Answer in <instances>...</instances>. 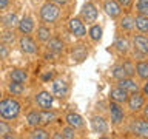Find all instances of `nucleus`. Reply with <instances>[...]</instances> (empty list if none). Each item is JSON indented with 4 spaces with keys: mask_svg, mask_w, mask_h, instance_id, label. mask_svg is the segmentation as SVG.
<instances>
[{
    "mask_svg": "<svg viewBox=\"0 0 148 139\" xmlns=\"http://www.w3.org/2000/svg\"><path fill=\"white\" fill-rule=\"evenodd\" d=\"M22 105L14 97H5L0 99V118L5 120H14L20 116Z\"/></svg>",
    "mask_w": 148,
    "mask_h": 139,
    "instance_id": "f257e3e1",
    "label": "nucleus"
},
{
    "mask_svg": "<svg viewBox=\"0 0 148 139\" xmlns=\"http://www.w3.org/2000/svg\"><path fill=\"white\" fill-rule=\"evenodd\" d=\"M39 16H40L42 23H45V25L56 23V22L59 20V17H60V6L48 0V2H45V3L40 6Z\"/></svg>",
    "mask_w": 148,
    "mask_h": 139,
    "instance_id": "f03ea898",
    "label": "nucleus"
},
{
    "mask_svg": "<svg viewBox=\"0 0 148 139\" xmlns=\"http://www.w3.org/2000/svg\"><path fill=\"white\" fill-rule=\"evenodd\" d=\"M51 93L57 99H65L69 94V85L62 77H56L51 81Z\"/></svg>",
    "mask_w": 148,
    "mask_h": 139,
    "instance_id": "7ed1b4c3",
    "label": "nucleus"
},
{
    "mask_svg": "<svg viewBox=\"0 0 148 139\" xmlns=\"http://www.w3.org/2000/svg\"><path fill=\"white\" fill-rule=\"evenodd\" d=\"M97 16H99V11H97V6L92 2H85L83 6L80 9V19L83 20V23L86 25H92L97 20Z\"/></svg>",
    "mask_w": 148,
    "mask_h": 139,
    "instance_id": "20e7f679",
    "label": "nucleus"
},
{
    "mask_svg": "<svg viewBox=\"0 0 148 139\" xmlns=\"http://www.w3.org/2000/svg\"><path fill=\"white\" fill-rule=\"evenodd\" d=\"M34 102L40 110H49V108H53L54 96H53V93H49L48 90H42L34 96Z\"/></svg>",
    "mask_w": 148,
    "mask_h": 139,
    "instance_id": "39448f33",
    "label": "nucleus"
},
{
    "mask_svg": "<svg viewBox=\"0 0 148 139\" xmlns=\"http://www.w3.org/2000/svg\"><path fill=\"white\" fill-rule=\"evenodd\" d=\"M127 107L130 111L136 113V111H140L142 107L145 105V96L142 94L140 91H134V93H130L128 94V99H127Z\"/></svg>",
    "mask_w": 148,
    "mask_h": 139,
    "instance_id": "423d86ee",
    "label": "nucleus"
},
{
    "mask_svg": "<svg viewBox=\"0 0 148 139\" xmlns=\"http://www.w3.org/2000/svg\"><path fill=\"white\" fill-rule=\"evenodd\" d=\"M68 30L74 37H77V39H82V37L86 36V26H85V23H83V20L80 17H71L69 19Z\"/></svg>",
    "mask_w": 148,
    "mask_h": 139,
    "instance_id": "0eeeda50",
    "label": "nucleus"
},
{
    "mask_svg": "<svg viewBox=\"0 0 148 139\" xmlns=\"http://www.w3.org/2000/svg\"><path fill=\"white\" fill-rule=\"evenodd\" d=\"M18 46H20V50L25 54H37L39 53L37 42L29 34H22V37L18 39Z\"/></svg>",
    "mask_w": 148,
    "mask_h": 139,
    "instance_id": "6e6552de",
    "label": "nucleus"
},
{
    "mask_svg": "<svg viewBox=\"0 0 148 139\" xmlns=\"http://www.w3.org/2000/svg\"><path fill=\"white\" fill-rule=\"evenodd\" d=\"M130 130L137 138H148V119H133Z\"/></svg>",
    "mask_w": 148,
    "mask_h": 139,
    "instance_id": "1a4fd4ad",
    "label": "nucleus"
},
{
    "mask_svg": "<svg viewBox=\"0 0 148 139\" xmlns=\"http://www.w3.org/2000/svg\"><path fill=\"white\" fill-rule=\"evenodd\" d=\"M131 43H133L134 51H137V53H140L143 56L148 54V36H145V34H134L133 39H131Z\"/></svg>",
    "mask_w": 148,
    "mask_h": 139,
    "instance_id": "9d476101",
    "label": "nucleus"
},
{
    "mask_svg": "<svg viewBox=\"0 0 148 139\" xmlns=\"http://www.w3.org/2000/svg\"><path fill=\"white\" fill-rule=\"evenodd\" d=\"M102 8H103L106 16L111 17V19H119L120 14H122V6H120L116 0H103Z\"/></svg>",
    "mask_w": 148,
    "mask_h": 139,
    "instance_id": "9b49d317",
    "label": "nucleus"
},
{
    "mask_svg": "<svg viewBox=\"0 0 148 139\" xmlns=\"http://www.w3.org/2000/svg\"><path fill=\"white\" fill-rule=\"evenodd\" d=\"M108 111H110V119H111V124L113 125H119L123 120L125 114H123V110H122V107H120V104L111 100V104L108 107Z\"/></svg>",
    "mask_w": 148,
    "mask_h": 139,
    "instance_id": "f8f14e48",
    "label": "nucleus"
},
{
    "mask_svg": "<svg viewBox=\"0 0 148 139\" xmlns=\"http://www.w3.org/2000/svg\"><path fill=\"white\" fill-rule=\"evenodd\" d=\"M91 128H92V131L97 133V134H105L108 131V122L105 120V118L96 114L91 118Z\"/></svg>",
    "mask_w": 148,
    "mask_h": 139,
    "instance_id": "ddd939ff",
    "label": "nucleus"
},
{
    "mask_svg": "<svg viewBox=\"0 0 148 139\" xmlns=\"http://www.w3.org/2000/svg\"><path fill=\"white\" fill-rule=\"evenodd\" d=\"M34 19H32L31 16H25L22 17L20 20H18L17 23V30L20 34H31L32 31H34Z\"/></svg>",
    "mask_w": 148,
    "mask_h": 139,
    "instance_id": "4468645a",
    "label": "nucleus"
},
{
    "mask_svg": "<svg viewBox=\"0 0 148 139\" xmlns=\"http://www.w3.org/2000/svg\"><path fill=\"white\" fill-rule=\"evenodd\" d=\"M117 87H120L122 90H125L130 94V93H134V91H140V85L134 81L133 77H123V79H120V81H117Z\"/></svg>",
    "mask_w": 148,
    "mask_h": 139,
    "instance_id": "2eb2a0df",
    "label": "nucleus"
},
{
    "mask_svg": "<svg viewBox=\"0 0 148 139\" xmlns=\"http://www.w3.org/2000/svg\"><path fill=\"white\" fill-rule=\"evenodd\" d=\"M65 122H66L68 125H71V127H74L76 130L85 127V120H83V118L79 113H74V111L66 113V116H65Z\"/></svg>",
    "mask_w": 148,
    "mask_h": 139,
    "instance_id": "dca6fc26",
    "label": "nucleus"
},
{
    "mask_svg": "<svg viewBox=\"0 0 148 139\" xmlns=\"http://www.w3.org/2000/svg\"><path fill=\"white\" fill-rule=\"evenodd\" d=\"M46 50L53 54H60L65 50V43L60 37H51V39L46 42Z\"/></svg>",
    "mask_w": 148,
    "mask_h": 139,
    "instance_id": "f3484780",
    "label": "nucleus"
},
{
    "mask_svg": "<svg viewBox=\"0 0 148 139\" xmlns=\"http://www.w3.org/2000/svg\"><path fill=\"white\" fill-rule=\"evenodd\" d=\"M110 99L113 100V102H117V104H125L128 99V93L122 90L120 87H114V88H111L110 90Z\"/></svg>",
    "mask_w": 148,
    "mask_h": 139,
    "instance_id": "a211bd4d",
    "label": "nucleus"
},
{
    "mask_svg": "<svg viewBox=\"0 0 148 139\" xmlns=\"http://www.w3.org/2000/svg\"><path fill=\"white\" fill-rule=\"evenodd\" d=\"M0 23H2L3 28H8V30H14L18 23V19H17V14L16 12H8V14H3L0 17Z\"/></svg>",
    "mask_w": 148,
    "mask_h": 139,
    "instance_id": "6ab92c4d",
    "label": "nucleus"
},
{
    "mask_svg": "<svg viewBox=\"0 0 148 139\" xmlns=\"http://www.w3.org/2000/svg\"><path fill=\"white\" fill-rule=\"evenodd\" d=\"M130 40L127 39L125 36H117L116 37V40H114V50L117 51L119 54H127L128 51H130Z\"/></svg>",
    "mask_w": 148,
    "mask_h": 139,
    "instance_id": "aec40b11",
    "label": "nucleus"
},
{
    "mask_svg": "<svg viewBox=\"0 0 148 139\" xmlns=\"http://www.w3.org/2000/svg\"><path fill=\"white\" fill-rule=\"evenodd\" d=\"M9 79L12 82H18V83H25L28 81V73L23 68H12L9 71Z\"/></svg>",
    "mask_w": 148,
    "mask_h": 139,
    "instance_id": "412c9836",
    "label": "nucleus"
},
{
    "mask_svg": "<svg viewBox=\"0 0 148 139\" xmlns=\"http://www.w3.org/2000/svg\"><path fill=\"white\" fill-rule=\"evenodd\" d=\"M36 36H37V40H39V42H42V43H46V42H48L51 37H53V31H51L49 26H46L45 23H43V25H40L39 28H37Z\"/></svg>",
    "mask_w": 148,
    "mask_h": 139,
    "instance_id": "4be33fe9",
    "label": "nucleus"
},
{
    "mask_svg": "<svg viewBox=\"0 0 148 139\" xmlns=\"http://www.w3.org/2000/svg\"><path fill=\"white\" fill-rule=\"evenodd\" d=\"M134 28L140 32V34H148V16H140L137 14L134 17Z\"/></svg>",
    "mask_w": 148,
    "mask_h": 139,
    "instance_id": "5701e85b",
    "label": "nucleus"
},
{
    "mask_svg": "<svg viewBox=\"0 0 148 139\" xmlns=\"http://www.w3.org/2000/svg\"><path fill=\"white\" fill-rule=\"evenodd\" d=\"M119 28L122 31L125 32H131L134 30V17L133 16H123V17H120V20H119Z\"/></svg>",
    "mask_w": 148,
    "mask_h": 139,
    "instance_id": "b1692460",
    "label": "nucleus"
},
{
    "mask_svg": "<svg viewBox=\"0 0 148 139\" xmlns=\"http://www.w3.org/2000/svg\"><path fill=\"white\" fill-rule=\"evenodd\" d=\"M28 138L29 139H48L51 138V134L46 131V128L39 125V127H32V130L28 133Z\"/></svg>",
    "mask_w": 148,
    "mask_h": 139,
    "instance_id": "393cba45",
    "label": "nucleus"
},
{
    "mask_svg": "<svg viewBox=\"0 0 148 139\" xmlns=\"http://www.w3.org/2000/svg\"><path fill=\"white\" fill-rule=\"evenodd\" d=\"M134 68H136V74L139 76V79L147 81L148 79V62L147 60H139V62L134 65Z\"/></svg>",
    "mask_w": 148,
    "mask_h": 139,
    "instance_id": "a878e982",
    "label": "nucleus"
},
{
    "mask_svg": "<svg viewBox=\"0 0 148 139\" xmlns=\"http://www.w3.org/2000/svg\"><path fill=\"white\" fill-rule=\"evenodd\" d=\"M26 124L29 125V127H39L40 125V110L37 111V110H31V111H28V114H26Z\"/></svg>",
    "mask_w": 148,
    "mask_h": 139,
    "instance_id": "bb28decb",
    "label": "nucleus"
},
{
    "mask_svg": "<svg viewBox=\"0 0 148 139\" xmlns=\"http://www.w3.org/2000/svg\"><path fill=\"white\" fill-rule=\"evenodd\" d=\"M12 133V127L8 124V120H5L0 118V138H5V139H11V138H16Z\"/></svg>",
    "mask_w": 148,
    "mask_h": 139,
    "instance_id": "cd10ccee",
    "label": "nucleus"
},
{
    "mask_svg": "<svg viewBox=\"0 0 148 139\" xmlns=\"http://www.w3.org/2000/svg\"><path fill=\"white\" fill-rule=\"evenodd\" d=\"M56 120V113L53 108L49 110H40V125H48Z\"/></svg>",
    "mask_w": 148,
    "mask_h": 139,
    "instance_id": "c85d7f7f",
    "label": "nucleus"
},
{
    "mask_svg": "<svg viewBox=\"0 0 148 139\" xmlns=\"http://www.w3.org/2000/svg\"><path fill=\"white\" fill-rule=\"evenodd\" d=\"M102 26L96 25V23H92V25L90 26V30H88V37L92 40V42H100L102 39Z\"/></svg>",
    "mask_w": 148,
    "mask_h": 139,
    "instance_id": "c756f323",
    "label": "nucleus"
},
{
    "mask_svg": "<svg viewBox=\"0 0 148 139\" xmlns=\"http://www.w3.org/2000/svg\"><path fill=\"white\" fill-rule=\"evenodd\" d=\"M8 91H9V94H12V96H22L23 93H25V85L11 81V83H8Z\"/></svg>",
    "mask_w": 148,
    "mask_h": 139,
    "instance_id": "7c9ffc66",
    "label": "nucleus"
},
{
    "mask_svg": "<svg viewBox=\"0 0 148 139\" xmlns=\"http://www.w3.org/2000/svg\"><path fill=\"white\" fill-rule=\"evenodd\" d=\"M0 42H3V43H6L8 46H11L14 42H16L14 30H8V28H5V31L2 32V36H0Z\"/></svg>",
    "mask_w": 148,
    "mask_h": 139,
    "instance_id": "2f4dec72",
    "label": "nucleus"
},
{
    "mask_svg": "<svg viewBox=\"0 0 148 139\" xmlns=\"http://www.w3.org/2000/svg\"><path fill=\"white\" fill-rule=\"evenodd\" d=\"M111 77H114L116 81H120V79L127 77V73L122 67V63H116L113 68H111Z\"/></svg>",
    "mask_w": 148,
    "mask_h": 139,
    "instance_id": "473e14b6",
    "label": "nucleus"
},
{
    "mask_svg": "<svg viewBox=\"0 0 148 139\" xmlns=\"http://www.w3.org/2000/svg\"><path fill=\"white\" fill-rule=\"evenodd\" d=\"M60 133H62V138L63 139H74V138L77 136V134H76V128L71 127V125H68V124L65 125L62 130H60Z\"/></svg>",
    "mask_w": 148,
    "mask_h": 139,
    "instance_id": "72a5a7b5",
    "label": "nucleus"
},
{
    "mask_svg": "<svg viewBox=\"0 0 148 139\" xmlns=\"http://www.w3.org/2000/svg\"><path fill=\"white\" fill-rule=\"evenodd\" d=\"M136 12L140 14V16H148V0H137Z\"/></svg>",
    "mask_w": 148,
    "mask_h": 139,
    "instance_id": "f704fd0d",
    "label": "nucleus"
},
{
    "mask_svg": "<svg viewBox=\"0 0 148 139\" xmlns=\"http://www.w3.org/2000/svg\"><path fill=\"white\" fill-rule=\"evenodd\" d=\"M88 53L85 51V48L83 46H77V48L73 50V59H76L77 62H82L83 59H86Z\"/></svg>",
    "mask_w": 148,
    "mask_h": 139,
    "instance_id": "c9c22d12",
    "label": "nucleus"
},
{
    "mask_svg": "<svg viewBox=\"0 0 148 139\" xmlns=\"http://www.w3.org/2000/svg\"><path fill=\"white\" fill-rule=\"evenodd\" d=\"M122 67H123V70H125V73H127V76L133 77L134 74H136V68H134V63H133L130 59L123 60V62H122Z\"/></svg>",
    "mask_w": 148,
    "mask_h": 139,
    "instance_id": "e433bc0d",
    "label": "nucleus"
},
{
    "mask_svg": "<svg viewBox=\"0 0 148 139\" xmlns=\"http://www.w3.org/2000/svg\"><path fill=\"white\" fill-rule=\"evenodd\" d=\"M9 57V46L6 43H3V42H0V59L5 60Z\"/></svg>",
    "mask_w": 148,
    "mask_h": 139,
    "instance_id": "4c0bfd02",
    "label": "nucleus"
},
{
    "mask_svg": "<svg viewBox=\"0 0 148 139\" xmlns=\"http://www.w3.org/2000/svg\"><path fill=\"white\" fill-rule=\"evenodd\" d=\"M116 2H117L122 8H130L133 5V0H116Z\"/></svg>",
    "mask_w": 148,
    "mask_h": 139,
    "instance_id": "58836bf2",
    "label": "nucleus"
},
{
    "mask_svg": "<svg viewBox=\"0 0 148 139\" xmlns=\"http://www.w3.org/2000/svg\"><path fill=\"white\" fill-rule=\"evenodd\" d=\"M140 90H142V94H143V96H148V79L145 81V83L142 85Z\"/></svg>",
    "mask_w": 148,
    "mask_h": 139,
    "instance_id": "ea45409f",
    "label": "nucleus"
},
{
    "mask_svg": "<svg viewBox=\"0 0 148 139\" xmlns=\"http://www.w3.org/2000/svg\"><path fill=\"white\" fill-rule=\"evenodd\" d=\"M42 81H45V82H48V81H53V73H46V74H43L42 76Z\"/></svg>",
    "mask_w": 148,
    "mask_h": 139,
    "instance_id": "a19ab883",
    "label": "nucleus"
},
{
    "mask_svg": "<svg viewBox=\"0 0 148 139\" xmlns=\"http://www.w3.org/2000/svg\"><path fill=\"white\" fill-rule=\"evenodd\" d=\"M8 6H9V0H0V11L6 9Z\"/></svg>",
    "mask_w": 148,
    "mask_h": 139,
    "instance_id": "79ce46f5",
    "label": "nucleus"
},
{
    "mask_svg": "<svg viewBox=\"0 0 148 139\" xmlns=\"http://www.w3.org/2000/svg\"><path fill=\"white\" fill-rule=\"evenodd\" d=\"M49 2H53L56 5H59V6H63V5H66L69 0H49Z\"/></svg>",
    "mask_w": 148,
    "mask_h": 139,
    "instance_id": "37998d69",
    "label": "nucleus"
},
{
    "mask_svg": "<svg viewBox=\"0 0 148 139\" xmlns=\"http://www.w3.org/2000/svg\"><path fill=\"white\" fill-rule=\"evenodd\" d=\"M142 114H143V118H145V119H148V104L142 107Z\"/></svg>",
    "mask_w": 148,
    "mask_h": 139,
    "instance_id": "c03bdc74",
    "label": "nucleus"
},
{
    "mask_svg": "<svg viewBox=\"0 0 148 139\" xmlns=\"http://www.w3.org/2000/svg\"><path fill=\"white\" fill-rule=\"evenodd\" d=\"M51 138H53V139H63V138H62V133H60V131H59L57 134H53Z\"/></svg>",
    "mask_w": 148,
    "mask_h": 139,
    "instance_id": "a18cd8bd",
    "label": "nucleus"
},
{
    "mask_svg": "<svg viewBox=\"0 0 148 139\" xmlns=\"http://www.w3.org/2000/svg\"><path fill=\"white\" fill-rule=\"evenodd\" d=\"M0 99H2V90H0Z\"/></svg>",
    "mask_w": 148,
    "mask_h": 139,
    "instance_id": "49530a36",
    "label": "nucleus"
}]
</instances>
